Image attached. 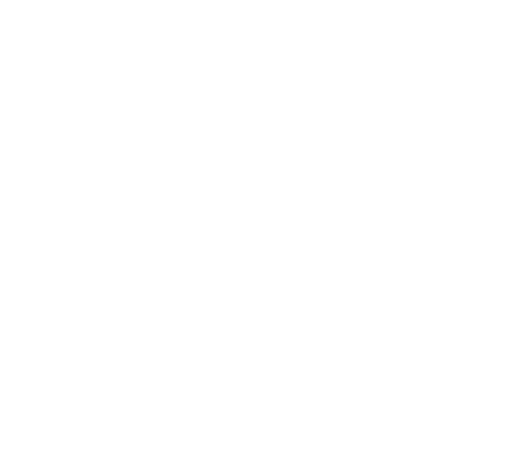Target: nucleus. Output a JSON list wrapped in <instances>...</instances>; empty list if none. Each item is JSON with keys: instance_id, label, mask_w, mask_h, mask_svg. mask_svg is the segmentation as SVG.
I'll list each match as a JSON object with an SVG mask.
<instances>
[]
</instances>
